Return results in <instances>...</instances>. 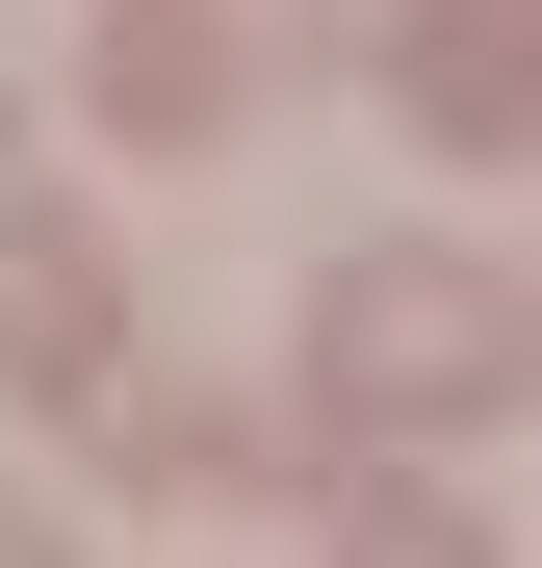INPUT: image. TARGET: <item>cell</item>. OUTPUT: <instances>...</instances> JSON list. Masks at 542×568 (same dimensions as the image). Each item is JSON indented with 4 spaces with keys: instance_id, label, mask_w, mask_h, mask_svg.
Masks as SVG:
<instances>
[{
    "instance_id": "277c9868",
    "label": "cell",
    "mask_w": 542,
    "mask_h": 568,
    "mask_svg": "<svg viewBox=\"0 0 542 568\" xmlns=\"http://www.w3.org/2000/svg\"><path fill=\"white\" fill-rule=\"evenodd\" d=\"M104 104H130V130H207V104H233V52L181 27V0H104Z\"/></svg>"
},
{
    "instance_id": "3957f363",
    "label": "cell",
    "mask_w": 542,
    "mask_h": 568,
    "mask_svg": "<svg viewBox=\"0 0 542 568\" xmlns=\"http://www.w3.org/2000/svg\"><path fill=\"white\" fill-rule=\"evenodd\" d=\"M413 104H439V155H517V130H542V78H517V0H413Z\"/></svg>"
},
{
    "instance_id": "6da1fadb",
    "label": "cell",
    "mask_w": 542,
    "mask_h": 568,
    "mask_svg": "<svg viewBox=\"0 0 542 568\" xmlns=\"http://www.w3.org/2000/svg\"><path fill=\"white\" fill-rule=\"evenodd\" d=\"M517 362H542V311H517L491 258H439V233L310 284V414H336V439H491Z\"/></svg>"
},
{
    "instance_id": "7a4b0ae2",
    "label": "cell",
    "mask_w": 542,
    "mask_h": 568,
    "mask_svg": "<svg viewBox=\"0 0 542 568\" xmlns=\"http://www.w3.org/2000/svg\"><path fill=\"white\" fill-rule=\"evenodd\" d=\"M78 362H104V258H78V207L0 181V388H78Z\"/></svg>"
}]
</instances>
